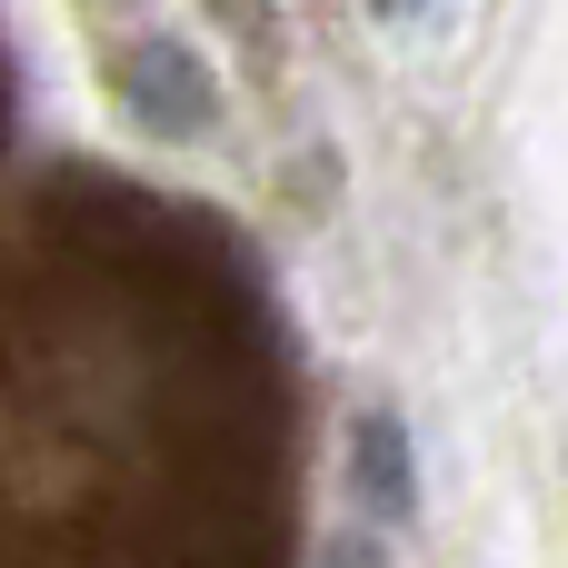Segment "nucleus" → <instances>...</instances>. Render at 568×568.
<instances>
[{
	"label": "nucleus",
	"mask_w": 568,
	"mask_h": 568,
	"mask_svg": "<svg viewBox=\"0 0 568 568\" xmlns=\"http://www.w3.org/2000/svg\"><path fill=\"white\" fill-rule=\"evenodd\" d=\"M110 90H120V110H130L140 130H160V140H190V130H210V110H220L210 80H200V60H190L180 40H160V30L110 70Z\"/></svg>",
	"instance_id": "obj_1"
},
{
	"label": "nucleus",
	"mask_w": 568,
	"mask_h": 568,
	"mask_svg": "<svg viewBox=\"0 0 568 568\" xmlns=\"http://www.w3.org/2000/svg\"><path fill=\"white\" fill-rule=\"evenodd\" d=\"M349 459H359V509H369L379 529H409V519H419V449H409V419H399L389 399L359 409Z\"/></svg>",
	"instance_id": "obj_2"
}]
</instances>
